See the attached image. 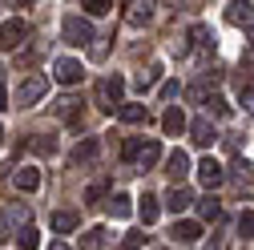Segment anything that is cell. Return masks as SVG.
<instances>
[{
    "mask_svg": "<svg viewBox=\"0 0 254 250\" xmlns=\"http://www.w3.org/2000/svg\"><path fill=\"white\" fill-rule=\"evenodd\" d=\"M198 218H202V222H218V218H222V202H218L214 194H206V198L198 202Z\"/></svg>",
    "mask_w": 254,
    "mask_h": 250,
    "instance_id": "obj_17",
    "label": "cell"
},
{
    "mask_svg": "<svg viewBox=\"0 0 254 250\" xmlns=\"http://www.w3.org/2000/svg\"><path fill=\"white\" fill-rule=\"evenodd\" d=\"M202 250H226V238H222V234H214V238H210Z\"/></svg>",
    "mask_w": 254,
    "mask_h": 250,
    "instance_id": "obj_36",
    "label": "cell"
},
{
    "mask_svg": "<svg viewBox=\"0 0 254 250\" xmlns=\"http://www.w3.org/2000/svg\"><path fill=\"white\" fill-rule=\"evenodd\" d=\"M53 77H57L61 85H77V81L85 77V69H81V61H73V57H61L57 65H53Z\"/></svg>",
    "mask_w": 254,
    "mask_h": 250,
    "instance_id": "obj_6",
    "label": "cell"
},
{
    "mask_svg": "<svg viewBox=\"0 0 254 250\" xmlns=\"http://www.w3.org/2000/svg\"><path fill=\"white\" fill-rule=\"evenodd\" d=\"M53 113L65 117V121H77V101H73V97H61V101L53 105Z\"/></svg>",
    "mask_w": 254,
    "mask_h": 250,
    "instance_id": "obj_26",
    "label": "cell"
},
{
    "mask_svg": "<svg viewBox=\"0 0 254 250\" xmlns=\"http://www.w3.org/2000/svg\"><path fill=\"white\" fill-rule=\"evenodd\" d=\"M157 162H162V145H157V141H145V149H141L137 166H141V170H153Z\"/></svg>",
    "mask_w": 254,
    "mask_h": 250,
    "instance_id": "obj_21",
    "label": "cell"
},
{
    "mask_svg": "<svg viewBox=\"0 0 254 250\" xmlns=\"http://www.w3.org/2000/svg\"><path fill=\"white\" fill-rule=\"evenodd\" d=\"M121 97H125V77H121V73H109V77H101V81H97V93H93L97 109L113 113V109H121V105H125Z\"/></svg>",
    "mask_w": 254,
    "mask_h": 250,
    "instance_id": "obj_1",
    "label": "cell"
},
{
    "mask_svg": "<svg viewBox=\"0 0 254 250\" xmlns=\"http://www.w3.org/2000/svg\"><path fill=\"white\" fill-rule=\"evenodd\" d=\"M12 238L20 242V250H37V246H41V234H37V226H24V230H16Z\"/></svg>",
    "mask_w": 254,
    "mask_h": 250,
    "instance_id": "obj_22",
    "label": "cell"
},
{
    "mask_svg": "<svg viewBox=\"0 0 254 250\" xmlns=\"http://www.w3.org/2000/svg\"><path fill=\"white\" fill-rule=\"evenodd\" d=\"M0 109H8V93H4V85H0Z\"/></svg>",
    "mask_w": 254,
    "mask_h": 250,
    "instance_id": "obj_37",
    "label": "cell"
},
{
    "mask_svg": "<svg viewBox=\"0 0 254 250\" xmlns=\"http://www.w3.org/2000/svg\"><path fill=\"white\" fill-rule=\"evenodd\" d=\"M49 222H53V230H57V234H69V230H77V226H81V218H77L73 210H57Z\"/></svg>",
    "mask_w": 254,
    "mask_h": 250,
    "instance_id": "obj_14",
    "label": "cell"
},
{
    "mask_svg": "<svg viewBox=\"0 0 254 250\" xmlns=\"http://www.w3.org/2000/svg\"><path fill=\"white\" fill-rule=\"evenodd\" d=\"M105 238H109V234H105L101 226H93V230L81 234V250H105Z\"/></svg>",
    "mask_w": 254,
    "mask_h": 250,
    "instance_id": "obj_20",
    "label": "cell"
},
{
    "mask_svg": "<svg viewBox=\"0 0 254 250\" xmlns=\"http://www.w3.org/2000/svg\"><path fill=\"white\" fill-rule=\"evenodd\" d=\"M190 137H194V145H214L218 129L210 125V117H194V121H190Z\"/></svg>",
    "mask_w": 254,
    "mask_h": 250,
    "instance_id": "obj_8",
    "label": "cell"
},
{
    "mask_svg": "<svg viewBox=\"0 0 254 250\" xmlns=\"http://www.w3.org/2000/svg\"><path fill=\"white\" fill-rule=\"evenodd\" d=\"M149 4H129V12H125V20H129L133 28H141V24H149Z\"/></svg>",
    "mask_w": 254,
    "mask_h": 250,
    "instance_id": "obj_23",
    "label": "cell"
},
{
    "mask_svg": "<svg viewBox=\"0 0 254 250\" xmlns=\"http://www.w3.org/2000/svg\"><path fill=\"white\" fill-rule=\"evenodd\" d=\"M178 93H182V89H178V81H166V85H162V97H166V101H170V97H178Z\"/></svg>",
    "mask_w": 254,
    "mask_h": 250,
    "instance_id": "obj_35",
    "label": "cell"
},
{
    "mask_svg": "<svg viewBox=\"0 0 254 250\" xmlns=\"http://www.w3.org/2000/svg\"><path fill=\"white\" fill-rule=\"evenodd\" d=\"M141 149H145V141L125 137V141H121V158H125V162H137V158H141Z\"/></svg>",
    "mask_w": 254,
    "mask_h": 250,
    "instance_id": "obj_24",
    "label": "cell"
},
{
    "mask_svg": "<svg viewBox=\"0 0 254 250\" xmlns=\"http://www.w3.org/2000/svg\"><path fill=\"white\" fill-rule=\"evenodd\" d=\"M0 238H12V234H8V226H4V218H0Z\"/></svg>",
    "mask_w": 254,
    "mask_h": 250,
    "instance_id": "obj_38",
    "label": "cell"
},
{
    "mask_svg": "<svg viewBox=\"0 0 254 250\" xmlns=\"http://www.w3.org/2000/svg\"><path fill=\"white\" fill-rule=\"evenodd\" d=\"M49 93V77L45 73H33V77H24L16 85V109H28V105H37L41 97Z\"/></svg>",
    "mask_w": 254,
    "mask_h": 250,
    "instance_id": "obj_2",
    "label": "cell"
},
{
    "mask_svg": "<svg viewBox=\"0 0 254 250\" xmlns=\"http://www.w3.org/2000/svg\"><path fill=\"white\" fill-rule=\"evenodd\" d=\"M238 97H242V109H246V113H254V85L238 89Z\"/></svg>",
    "mask_w": 254,
    "mask_h": 250,
    "instance_id": "obj_34",
    "label": "cell"
},
{
    "mask_svg": "<svg viewBox=\"0 0 254 250\" xmlns=\"http://www.w3.org/2000/svg\"><path fill=\"white\" fill-rule=\"evenodd\" d=\"M0 137H4V133H0Z\"/></svg>",
    "mask_w": 254,
    "mask_h": 250,
    "instance_id": "obj_41",
    "label": "cell"
},
{
    "mask_svg": "<svg viewBox=\"0 0 254 250\" xmlns=\"http://www.w3.org/2000/svg\"><path fill=\"white\" fill-rule=\"evenodd\" d=\"M238 234L242 238H254V210H242L238 214Z\"/></svg>",
    "mask_w": 254,
    "mask_h": 250,
    "instance_id": "obj_29",
    "label": "cell"
},
{
    "mask_svg": "<svg viewBox=\"0 0 254 250\" xmlns=\"http://www.w3.org/2000/svg\"><path fill=\"white\" fill-rule=\"evenodd\" d=\"M117 117H121L125 125H141V121H145L149 113H145V105H137V101H125V105L117 109Z\"/></svg>",
    "mask_w": 254,
    "mask_h": 250,
    "instance_id": "obj_15",
    "label": "cell"
},
{
    "mask_svg": "<svg viewBox=\"0 0 254 250\" xmlns=\"http://www.w3.org/2000/svg\"><path fill=\"white\" fill-rule=\"evenodd\" d=\"M24 37H28V24L24 20H4V24H0V49H20L24 45Z\"/></svg>",
    "mask_w": 254,
    "mask_h": 250,
    "instance_id": "obj_4",
    "label": "cell"
},
{
    "mask_svg": "<svg viewBox=\"0 0 254 250\" xmlns=\"http://www.w3.org/2000/svg\"><path fill=\"white\" fill-rule=\"evenodd\" d=\"M101 198H105V182H93L85 190V202H101Z\"/></svg>",
    "mask_w": 254,
    "mask_h": 250,
    "instance_id": "obj_32",
    "label": "cell"
},
{
    "mask_svg": "<svg viewBox=\"0 0 254 250\" xmlns=\"http://www.w3.org/2000/svg\"><path fill=\"white\" fill-rule=\"evenodd\" d=\"M61 37H65V45H93L97 37H93V24H89V16H65L61 20Z\"/></svg>",
    "mask_w": 254,
    "mask_h": 250,
    "instance_id": "obj_3",
    "label": "cell"
},
{
    "mask_svg": "<svg viewBox=\"0 0 254 250\" xmlns=\"http://www.w3.org/2000/svg\"><path fill=\"white\" fill-rule=\"evenodd\" d=\"M190 202H194V190H190V186H174V190L166 194V210L170 214H182Z\"/></svg>",
    "mask_w": 254,
    "mask_h": 250,
    "instance_id": "obj_11",
    "label": "cell"
},
{
    "mask_svg": "<svg viewBox=\"0 0 254 250\" xmlns=\"http://www.w3.org/2000/svg\"><path fill=\"white\" fill-rule=\"evenodd\" d=\"M162 129H166V137H178L182 129H190V125H186V113H182L178 105H170V109L162 113Z\"/></svg>",
    "mask_w": 254,
    "mask_h": 250,
    "instance_id": "obj_10",
    "label": "cell"
},
{
    "mask_svg": "<svg viewBox=\"0 0 254 250\" xmlns=\"http://www.w3.org/2000/svg\"><path fill=\"white\" fill-rule=\"evenodd\" d=\"M49 250H69V246H65V242H53V246H49Z\"/></svg>",
    "mask_w": 254,
    "mask_h": 250,
    "instance_id": "obj_39",
    "label": "cell"
},
{
    "mask_svg": "<svg viewBox=\"0 0 254 250\" xmlns=\"http://www.w3.org/2000/svg\"><path fill=\"white\" fill-rule=\"evenodd\" d=\"M137 214H141L145 226L157 222V214H162V198H157V194H141V198H137Z\"/></svg>",
    "mask_w": 254,
    "mask_h": 250,
    "instance_id": "obj_13",
    "label": "cell"
},
{
    "mask_svg": "<svg viewBox=\"0 0 254 250\" xmlns=\"http://www.w3.org/2000/svg\"><path fill=\"white\" fill-rule=\"evenodd\" d=\"M206 113H214V117H230V101L214 93V97H206Z\"/></svg>",
    "mask_w": 254,
    "mask_h": 250,
    "instance_id": "obj_25",
    "label": "cell"
},
{
    "mask_svg": "<svg viewBox=\"0 0 254 250\" xmlns=\"http://www.w3.org/2000/svg\"><path fill=\"white\" fill-rule=\"evenodd\" d=\"M105 206H109L113 218H129V214H133V198H129V194H109Z\"/></svg>",
    "mask_w": 254,
    "mask_h": 250,
    "instance_id": "obj_16",
    "label": "cell"
},
{
    "mask_svg": "<svg viewBox=\"0 0 254 250\" xmlns=\"http://www.w3.org/2000/svg\"><path fill=\"white\" fill-rule=\"evenodd\" d=\"M190 37H194L202 49H214V37H210V28H206V24H194V28H190Z\"/></svg>",
    "mask_w": 254,
    "mask_h": 250,
    "instance_id": "obj_30",
    "label": "cell"
},
{
    "mask_svg": "<svg viewBox=\"0 0 254 250\" xmlns=\"http://www.w3.org/2000/svg\"><path fill=\"white\" fill-rule=\"evenodd\" d=\"M37 186H41V170H16V190H24V194H33L37 190Z\"/></svg>",
    "mask_w": 254,
    "mask_h": 250,
    "instance_id": "obj_18",
    "label": "cell"
},
{
    "mask_svg": "<svg viewBox=\"0 0 254 250\" xmlns=\"http://www.w3.org/2000/svg\"><path fill=\"white\" fill-rule=\"evenodd\" d=\"M8 218L20 222V230H24V226H28V206H8Z\"/></svg>",
    "mask_w": 254,
    "mask_h": 250,
    "instance_id": "obj_31",
    "label": "cell"
},
{
    "mask_svg": "<svg viewBox=\"0 0 254 250\" xmlns=\"http://www.w3.org/2000/svg\"><path fill=\"white\" fill-rule=\"evenodd\" d=\"M198 178H202L206 190H218V186L226 182V166L214 162V158H202V162H198Z\"/></svg>",
    "mask_w": 254,
    "mask_h": 250,
    "instance_id": "obj_5",
    "label": "cell"
},
{
    "mask_svg": "<svg viewBox=\"0 0 254 250\" xmlns=\"http://www.w3.org/2000/svg\"><path fill=\"white\" fill-rule=\"evenodd\" d=\"M174 238L178 242H198L202 238V222H194V218H178V222H174Z\"/></svg>",
    "mask_w": 254,
    "mask_h": 250,
    "instance_id": "obj_12",
    "label": "cell"
},
{
    "mask_svg": "<svg viewBox=\"0 0 254 250\" xmlns=\"http://www.w3.org/2000/svg\"><path fill=\"white\" fill-rule=\"evenodd\" d=\"M226 20L230 24H254V4H230L226 8Z\"/></svg>",
    "mask_w": 254,
    "mask_h": 250,
    "instance_id": "obj_19",
    "label": "cell"
},
{
    "mask_svg": "<svg viewBox=\"0 0 254 250\" xmlns=\"http://www.w3.org/2000/svg\"><path fill=\"white\" fill-rule=\"evenodd\" d=\"M166 174L174 178V186L186 182V174H190V153H186V149H174L170 158H166Z\"/></svg>",
    "mask_w": 254,
    "mask_h": 250,
    "instance_id": "obj_7",
    "label": "cell"
},
{
    "mask_svg": "<svg viewBox=\"0 0 254 250\" xmlns=\"http://www.w3.org/2000/svg\"><path fill=\"white\" fill-rule=\"evenodd\" d=\"M0 85H4V65H0Z\"/></svg>",
    "mask_w": 254,
    "mask_h": 250,
    "instance_id": "obj_40",
    "label": "cell"
},
{
    "mask_svg": "<svg viewBox=\"0 0 254 250\" xmlns=\"http://www.w3.org/2000/svg\"><path fill=\"white\" fill-rule=\"evenodd\" d=\"M33 149H37V153H49V158H53V153H57V141H53V137H37Z\"/></svg>",
    "mask_w": 254,
    "mask_h": 250,
    "instance_id": "obj_33",
    "label": "cell"
},
{
    "mask_svg": "<svg viewBox=\"0 0 254 250\" xmlns=\"http://www.w3.org/2000/svg\"><path fill=\"white\" fill-rule=\"evenodd\" d=\"M157 81H162V65H149V69H145V73H141V77H137V89H141V93H145V89H153V85H157Z\"/></svg>",
    "mask_w": 254,
    "mask_h": 250,
    "instance_id": "obj_27",
    "label": "cell"
},
{
    "mask_svg": "<svg viewBox=\"0 0 254 250\" xmlns=\"http://www.w3.org/2000/svg\"><path fill=\"white\" fill-rule=\"evenodd\" d=\"M97 149H101L97 137H81V145L73 149V166H93L97 162Z\"/></svg>",
    "mask_w": 254,
    "mask_h": 250,
    "instance_id": "obj_9",
    "label": "cell"
},
{
    "mask_svg": "<svg viewBox=\"0 0 254 250\" xmlns=\"http://www.w3.org/2000/svg\"><path fill=\"white\" fill-rule=\"evenodd\" d=\"M113 4H109V0H81V12L85 16H105Z\"/></svg>",
    "mask_w": 254,
    "mask_h": 250,
    "instance_id": "obj_28",
    "label": "cell"
}]
</instances>
